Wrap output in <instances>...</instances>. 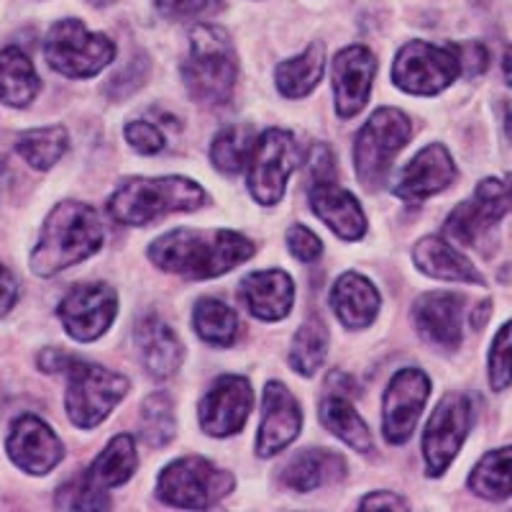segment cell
<instances>
[{
  "label": "cell",
  "instance_id": "cell-1",
  "mask_svg": "<svg viewBox=\"0 0 512 512\" xmlns=\"http://www.w3.org/2000/svg\"><path fill=\"white\" fill-rule=\"evenodd\" d=\"M149 256L159 269L187 280H216L254 256V241L244 233L198 231V228H177L159 236L149 246Z\"/></svg>",
  "mask_w": 512,
  "mask_h": 512
},
{
  "label": "cell",
  "instance_id": "cell-2",
  "mask_svg": "<svg viewBox=\"0 0 512 512\" xmlns=\"http://www.w3.org/2000/svg\"><path fill=\"white\" fill-rule=\"evenodd\" d=\"M103 239L105 228L98 213L85 203L64 200L44 221L41 239L31 254V272L36 277H54L93 256Z\"/></svg>",
  "mask_w": 512,
  "mask_h": 512
},
{
  "label": "cell",
  "instance_id": "cell-3",
  "mask_svg": "<svg viewBox=\"0 0 512 512\" xmlns=\"http://www.w3.org/2000/svg\"><path fill=\"white\" fill-rule=\"evenodd\" d=\"M205 203V190L187 177H128L108 200V213L123 226H146L169 213H190Z\"/></svg>",
  "mask_w": 512,
  "mask_h": 512
},
{
  "label": "cell",
  "instance_id": "cell-4",
  "mask_svg": "<svg viewBox=\"0 0 512 512\" xmlns=\"http://www.w3.org/2000/svg\"><path fill=\"white\" fill-rule=\"evenodd\" d=\"M239 59L226 29L198 24L190 31V54L182 62L187 93L205 105H221L233 95Z\"/></svg>",
  "mask_w": 512,
  "mask_h": 512
},
{
  "label": "cell",
  "instance_id": "cell-5",
  "mask_svg": "<svg viewBox=\"0 0 512 512\" xmlns=\"http://www.w3.org/2000/svg\"><path fill=\"white\" fill-rule=\"evenodd\" d=\"M413 139V123L397 108H379L372 113L354 141L356 177L367 190H379L387 182L402 146Z\"/></svg>",
  "mask_w": 512,
  "mask_h": 512
},
{
  "label": "cell",
  "instance_id": "cell-6",
  "mask_svg": "<svg viewBox=\"0 0 512 512\" xmlns=\"http://www.w3.org/2000/svg\"><path fill=\"white\" fill-rule=\"evenodd\" d=\"M44 59L59 75L88 80L116 59V44L108 34L90 31L80 18H62L47 31Z\"/></svg>",
  "mask_w": 512,
  "mask_h": 512
},
{
  "label": "cell",
  "instance_id": "cell-7",
  "mask_svg": "<svg viewBox=\"0 0 512 512\" xmlns=\"http://www.w3.org/2000/svg\"><path fill=\"white\" fill-rule=\"evenodd\" d=\"M67 395H64V408L67 418L77 428H98L108 415L116 410L118 402L128 392V379L111 369L93 364V361H72L67 369Z\"/></svg>",
  "mask_w": 512,
  "mask_h": 512
},
{
  "label": "cell",
  "instance_id": "cell-8",
  "mask_svg": "<svg viewBox=\"0 0 512 512\" xmlns=\"http://www.w3.org/2000/svg\"><path fill=\"white\" fill-rule=\"evenodd\" d=\"M233 477L200 456H185L164 466L157 482V497L164 505L182 510H205L231 495Z\"/></svg>",
  "mask_w": 512,
  "mask_h": 512
},
{
  "label": "cell",
  "instance_id": "cell-9",
  "mask_svg": "<svg viewBox=\"0 0 512 512\" xmlns=\"http://www.w3.org/2000/svg\"><path fill=\"white\" fill-rule=\"evenodd\" d=\"M461 75L456 47H436L428 41H410L392 62V82L408 95H436L451 88Z\"/></svg>",
  "mask_w": 512,
  "mask_h": 512
},
{
  "label": "cell",
  "instance_id": "cell-10",
  "mask_svg": "<svg viewBox=\"0 0 512 512\" xmlns=\"http://www.w3.org/2000/svg\"><path fill=\"white\" fill-rule=\"evenodd\" d=\"M300 167V152H297L295 136L285 128H269L256 136L251 149L249 169V192L256 203L277 205L287 190V182Z\"/></svg>",
  "mask_w": 512,
  "mask_h": 512
},
{
  "label": "cell",
  "instance_id": "cell-11",
  "mask_svg": "<svg viewBox=\"0 0 512 512\" xmlns=\"http://www.w3.org/2000/svg\"><path fill=\"white\" fill-rule=\"evenodd\" d=\"M474 423V402L466 395L443 397L423 433V459L428 477H441L464 446Z\"/></svg>",
  "mask_w": 512,
  "mask_h": 512
},
{
  "label": "cell",
  "instance_id": "cell-12",
  "mask_svg": "<svg viewBox=\"0 0 512 512\" xmlns=\"http://www.w3.org/2000/svg\"><path fill=\"white\" fill-rule=\"evenodd\" d=\"M512 210V175L487 177L477 185L472 200L461 203L459 208L448 216L443 233L448 241H456L461 246H477L484 233H489L502 216Z\"/></svg>",
  "mask_w": 512,
  "mask_h": 512
},
{
  "label": "cell",
  "instance_id": "cell-13",
  "mask_svg": "<svg viewBox=\"0 0 512 512\" xmlns=\"http://www.w3.org/2000/svg\"><path fill=\"white\" fill-rule=\"evenodd\" d=\"M67 336L90 344L98 341L118 313V297L108 282H85L72 287L57 308Z\"/></svg>",
  "mask_w": 512,
  "mask_h": 512
},
{
  "label": "cell",
  "instance_id": "cell-14",
  "mask_svg": "<svg viewBox=\"0 0 512 512\" xmlns=\"http://www.w3.org/2000/svg\"><path fill=\"white\" fill-rule=\"evenodd\" d=\"M254 410V387L246 377L226 374L210 384L200 400V428L213 438L236 436Z\"/></svg>",
  "mask_w": 512,
  "mask_h": 512
},
{
  "label": "cell",
  "instance_id": "cell-15",
  "mask_svg": "<svg viewBox=\"0 0 512 512\" xmlns=\"http://www.w3.org/2000/svg\"><path fill=\"white\" fill-rule=\"evenodd\" d=\"M428 395H431V379L420 369H402L392 377L382 402V431L392 446L410 441Z\"/></svg>",
  "mask_w": 512,
  "mask_h": 512
},
{
  "label": "cell",
  "instance_id": "cell-16",
  "mask_svg": "<svg viewBox=\"0 0 512 512\" xmlns=\"http://www.w3.org/2000/svg\"><path fill=\"white\" fill-rule=\"evenodd\" d=\"M374 72H377V57L372 49L354 44L336 52L331 64V82L338 116L354 118L364 111L372 93Z\"/></svg>",
  "mask_w": 512,
  "mask_h": 512
},
{
  "label": "cell",
  "instance_id": "cell-17",
  "mask_svg": "<svg viewBox=\"0 0 512 512\" xmlns=\"http://www.w3.org/2000/svg\"><path fill=\"white\" fill-rule=\"evenodd\" d=\"M8 456L26 474H49L64 459V446L57 433L36 415H21L8 433Z\"/></svg>",
  "mask_w": 512,
  "mask_h": 512
},
{
  "label": "cell",
  "instance_id": "cell-18",
  "mask_svg": "<svg viewBox=\"0 0 512 512\" xmlns=\"http://www.w3.org/2000/svg\"><path fill=\"white\" fill-rule=\"evenodd\" d=\"M264 415L262 425H259V436H256V454L259 459H269L285 451L292 441L297 438L300 428H303V413L300 405L287 390L285 384L272 379L264 387Z\"/></svg>",
  "mask_w": 512,
  "mask_h": 512
},
{
  "label": "cell",
  "instance_id": "cell-19",
  "mask_svg": "<svg viewBox=\"0 0 512 512\" xmlns=\"http://www.w3.org/2000/svg\"><path fill=\"white\" fill-rule=\"evenodd\" d=\"M461 313L464 297L456 292H428L413 305L420 338L443 351H454L461 344Z\"/></svg>",
  "mask_w": 512,
  "mask_h": 512
},
{
  "label": "cell",
  "instance_id": "cell-20",
  "mask_svg": "<svg viewBox=\"0 0 512 512\" xmlns=\"http://www.w3.org/2000/svg\"><path fill=\"white\" fill-rule=\"evenodd\" d=\"M456 180V164L443 144L425 146L423 152L415 154L413 162L405 167L402 177L395 185V195L408 203H420L436 192L446 190Z\"/></svg>",
  "mask_w": 512,
  "mask_h": 512
},
{
  "label": "cell",
  "instance_id": "cell-21",
  "mask_svg": "<svg viewBox=\"0 0 512 512\" xmlns=\"http://www.w3.org/2000/svg\"><path fill=\"white\" fill-rule=\"evenodd\" d=\"M239 295L254 318L264 323L285 320L295 305V282L282 269H264L246 274L239 285Z\"/></svg>",
  "mask_w": 512,
  "mask_h": 512
},
{
  "label": "cell",
  "instance_id": "cell-22",
  "mask_svg": "<svg viewBox=\"0 0 512 512\" xmlns=\"http://www.w3.org/2000/svg\"><path fill=\"white\" fill-rule=\"evenodd\" d=\"M310 208L315 216L326 223L338 239L359 241L367 233V218L361 210L359 200L349 190L338 187L336 182L313 185L310 190Z\"/></svg>",
  "mask_w": 512,
  "mask_h": 512
},
{
  "label": "cell",
  "instance_id": "cell-23",
  "mask_svg": "<svg viewBox=\"0 0 512 512\" xmlns=\"http://www.w3.org/2000/svg\"><path fill=\"white\" fill-rule=\"evenodd\" d=\"M136 349L149 377L164 382L175 377L182 364V344L177 333L157 315H146L136 326Z\"/></svg>",
  "mask_w": 512,
  "mask_h": 512
},
{
  "label": "cell",
  "instance_id": "cell-24",
  "mask_svg": "<svg viewBox=\"0 0 512 512\" xmlns=\"http://www.w3.org/2000/svg\"><path fill=\"white\" fill-rule=\"evenodd\" d=\"M331 305L336 318L351 331L372 326L379 313V292L364 274L346 272L333 282Z\"/></svg>",
  "mask_w": 512,
  "mask_h": 512
},
{
  "label": "cell",
  "instance_id": "cell-25",
  "mask_svg": "<svg viewBox=\"0 0 512 512\" xmlns=\"http://www.w3.org/2000/svg\"><path fill=\"white\" fill-rule=\"evenodd\" d=\"M346 477L344 456L333 454L328 448H305L292 456L282 469L280 479L285 487L295 492H313L326 484H336Z\"/></svg>",
  "mask_w": 512,
  "mask_h": 512
},
{
  "label": "cell",
  "instance_id": "cell-26",
  "mask_svg": "<svg viewBox=\"0 0 512 512\" xmlns=\"http://www.w3.org/2000/svg\"><path fill=\"white\" fill-rule=\"evenodd\" d=\"M415 267L425 277H431V280L484 285L477 267L466 256H461L446 239H441V236H425V239L415 244Z\"/></svg>",
  "mask_w": 512,
  "mask_h": 512
},
{
  "label": "cell",
  "instance_id": "cell-27",
  "mask_svg": "<svg viewBox=\"0 0 512 512\" xmlns=\"http://www.w3.org/2000/svg\"><path fill=\"white\" fill-rule=\"evenodd\" d=\"M41 93V80L36 75L29 54L18 47L0 49V103L11 108H26Z\"/></svg>",
  "mask_w": 512,
  "mask_h": 512
},
{
  "label": "cell",
  "instance_id": "cell-28",
  "mask_svg": "<svg viewBox=\"0 0 512 512\" xmlns=\"http://www.w3.org/2000/svg\"><path fill=\"white\" fill-rule=\"evenodd\" d=\"M323 67H326V49H323L320 41H313L303 54H297V57L277 64L274 85H277V90L285 98H305V95L313 93L315 85L323 77Z\"/></svg>",
  "mask_w": 512,
  "mask_h": 512
},
{
  "label": "cell",
  "instance_id": "cell-29",
  "mask_svg": "<svg viewBox=\"0 0 512 512\" xmlns=\"http://www.w3.org/2000/svg\"><path fill=\"white\" fill-rule=\"evenodd\" d=\"M320 423L326 425L328 431L351 446L354 451H372V431L369 425L361 420L356 408L349 402V397L333 390V395H326L320 400Z\"/></svg>",
  "mask_w": 512,
  "mask_h": 512
},
{
  "label": "cell",
  "instance_id": "cell-30",
  "mask_svg": "<svg viewBox=\"0 0 512 512\" xmlns=\"http://www.w3.org/2000/svg\"><path fill=\"white\" fill-rule=\"evenodd\" d=\"M136 466H139V454H136V443L131 436H116L108 446L100 451L98 459L90 464L85 477L100 489H116L134 477Z\"/></svg>",
  "mask_w": 512,
  "mask_h": 512
},
{
  "label": "cell",
  "instance_id": "cell-31",
  "mask_svg": "<svg viewBox=\"0 0 512 512\" xmlns=\"http://www.w3.org/2000/svg\"><path fill=\"white\" fill-rule=\"evenodd\" d=\"M469 487L477 497L489 502H502L512 495V446L489 451L474 466Z\"/></svg>",
  "mask_w": 512,
  "mask_h": 512
},
{
  "label": "cell",
  "instance_id": "cell-32",
  "mask_svg": "<svg viewBox=\"0 0 512 512\" xmlns=\"http://www.w3.org/2000/svg\"><path fill=\"white\" fill-rule=\"evenodd\" d=\"M192 326H195V333L203 338L205 344L218 346V349L233 346V341L239 336V318H236V313L226 303H221L216 297H203V300L195 303Z\"/></svg>",
  "mask_w": 512,
  "mask_h": 512
},
{
  "label": "cell",
  "instance_id": "cell-33",
  "mask_svg": "<svg viewBox=\"0 0 512 512\" xmlns=\"http://www.w3.org/2000/svg\"><path fill=\"white\" fill-rule=\"evenodd\" d=\"M254 144V128L246 126V123H236V126L223 128V131L216 134V139L210 141V159H213V167H216L221 175H239L241 169L249 164Z\"/></svg>",
  "mask_w": 512,
  "mask_h": 512
},
{
  "label": "cell",
  "instance_id": "cell-34",
  "mask_svg": "<svg viewBox=\"0 0 512 512\" xmlns=\"http://www.w3.org/2000/svg\"><path fill=\"white\" fill-rule=\"evenodd\" d=\"M16 149L31 167L39 169V172H47L67 154L70 136H67L62 126L31 128V131H24V134L18 136Z\"/></svg>",
  "mask_w": 512,
  "mask_h": 512
},
{
  "label": "cell",
  "instance_id": "cell-35",
  "mask_svg": "<svg viewBox=\"0 0 512 512\" xmlns=\"http://www.w3.org/2000/svg\"><path fill=\"white\" fill-rule=\"evenodd\" d=\"M328 354V331L318 318H308L297 328L290 346V367L300 377H313Z\"/></svg>",
  "mask_w": 512,
  "mask_h": 512
},
{
  "label": "cell",
  "instance_id": "cell-36",
  "mask_svg": "<svg viewBox=\"0 0 512 512\" xmlns=\"http://www.w3.org/2000/svg\"><path fill=\"white\" fill-rule=\"evenodd\" d=\"M141 441L152 448H162L172 443L177 433V420H175V405L172 397L157 392L149 395L141 405Z\"/></svg>",
  "mask_w": 512,
  "mask_h": 512
},
{
  "label": "cell",
  "instance_id": "cell-37",
  "mask_svg": "<svg viewBox=\"0 0 512 512\" xmlns=\"http://www.w3.org/2000/svg\"><path fill=\"white\" fill-rule=\"evenodd\" d=\"M59 510H108L111 497L100 487H95L85 474L77 479H70L57 492Z\"/></svg>",
  "mask_w": 512,
  "mask_h": 512
},
{
  "label": "cell",
  "instance_id": "cell-38",
  "mask_svg": "<svg viewBox=\"0 0 512 512\" xmlns=\"http://www.w3.org/2000/svg\"><path fill=\"white\" fill-rule=\"evenodd\" d=\"M489 384L497 392L512 384V320L500 328L489 349Z\"/></svg>",
  "mask_w": 512,
  "mask_h": 512
},
{
  "label": "cell",
  "instance_id": "cell-39",
  "mask_svg": "<svg viewBox=\"0 0 512 512\" xmlns=\"http://www.w3.org/2000/svg\"><path fill=\"white\" fill-rule=\"evenodd\" d=\"M154 8L159 11V16L172 18V21H185V18L218 13L223 8V0H154Z\"/></svg>",
  "mask_w": 512,
  "mask_h": 512
},
{
  "label": "cell",
  "instance_id": "cell-40",
  "mask_svg": "<svg viewBox=\"0 0 512 512\" xmlns=\"http://www.w3.org/2000/svg\"><path fill=\"white\" fill-rule=\"evenodd\" d=\"M126 141L134 146L136 152L149 154V157H152V154H159L164 146H167L162 131H159L157 126H152V123H146V121L128 123V126H126Z\"/></svg>",
  "mask_w": 512,
  "mask_h": 512
},
{
  "label": "cell",
  "instance_id": "cell-41",
  "mask_svg": "<svg viewBox=\"0 0 512 512\" xmlns=\"http://www.w3.org/2000/svg\"><path fill=\"white\" fill-rule=\"evenodd\" d=\"M287 249L292 251L297 262H318L320 254H323V241L310 228L292 226L287 231Z\"/></svg>",
  "mask_w": 512,
  "mask_h": 512
},
{
  "label": "cell",
  "instance_id": "cell-42",
  "mask_svg": "<svg viewBox=\"0 0 512 512\" xmlns=\"http://www.w3.org/2000/svg\"><path fill=\"white\" fill-rule=\"evenodd\" d=\"M310 177H313V185H323V182H336V157L328 149L326 144H315L310 149Z\"/></svg>",
  "mask_w": 512,
  "mask_h": 512
},
{
  "label": "cell",
  "instance_id": "cell-43",
  "mask_svg": "<svg viewBox=\"0 0 512 512\" xmlns=\"http://www.w3.org/2000/svg\"><path fill=\"white\" fill-rule=\"evenodd\" d=\"M461 59V72H466L469 77H479L487 72L489 67V52L484 44L479 41H466V44H459L456 47Z\"/></svg>",
  "mask_w": 512,
  "mask_h": 512
},
{
  "label": "cell",
  "instance_id": "cell-44",
  "mask_svg": "<svg viewBox=\"0 0 512 512\" xmlns=\"http://www.w3.org/2000/svg\"><path fill=\"white\" fill-rule=\"evenodd\" d=\"M18 300V282L3 264H0V318H6Z\"/></svg>",
  "mask_w": 512,
  "mask_h": 512
},
{
  "label": "cell",
  "instance_id": "cell-45",
  "mask_svg": "<svg viewBox=\"0 0 512 512\" xmlns=\"http://www.w3.org/2000/svg\"><path fill=\"white\" fill-rule=\"evenodd\" d=\"M361 512H372V510H408L405 500L392 492H374V495L364 497L359 505Z\"/></svg>",
  "mask_w": 512,
  "mask_h": 512
},
{
  "label": "cell",
  "instance_id": "cell-46",
  "mask_svg": "<svg viewBox=\"0 0 512 512\" xmlns=\"http://www.w3.org/2000/svg\"><path fill=\"white\" fill-rule=\"evenodd\" d=\"M72 361H75V356L64 354V351L59 349H47V351H41L39 369L47 374H62V372L67 374V369L72 367Z\"/></svg>",
  "mask_w": 512,
  "mask_h": 512
},
{
  "label": "cell",
  "instance_id": "cell-47",
  "mask_svg": "<svg viewBox=\"0 0 512 512\" xmlns=\"http://www.w3.org/2000/svg\"><path fill=\"white\" fill-rule=\"evenodd\" d=\"M489 308H492V305H489V300H484V303H479L477 308H474V313H472V328H474V331H482V328L487 326Z\"/></svg>",
  "mask_w": 512,
  "mask_h": 512
},
{
  "label": "cell",
  "instance_id": "cell-48",
  "mask_svg": "<svg viewBox=\"0 0 512 512\" xmlns=\"http://www.w3.org/2000/svg\"><path fill=\"white\" fill-rule=\"evenodd\" d=\"M502 72H505V80L512 85V47H507L505 54H502Z\"/></svg>",
  "mask_w": 512,
  "mask_h": 512
},
{
  "label": "cell",
  "instance_id": "cell-49",
  "mask_svg": "<svg viewBox=\"0 0 512 512\" xmlns=\"http://www.w3.org/2000/svg\"><path fill=\"white\" fill-rule=\"evenodd\" d=\"M505 131H507V136L512 139V100L507 103V108H505Z\"/></svg>",
  "mask_w": 512,
  "mask_h": 512
}]
</instances>
